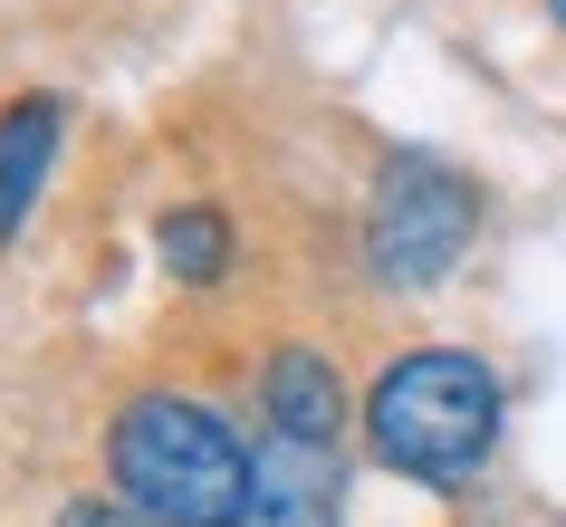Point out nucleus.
Masks as SVG:
<instances>
[{"label":"nucleus","instance_id":"3","mask_svg":"<svg viewBox=\"0 0 566 527\" xmlns=\"http://www.w3.org/2000/svg\"><path fill=\"white\" fill-rule=\"evenodd\" d=\"M480 231V182L442 154H394L365 192V268L385 288H442Z\"/></svg>","mask_w":566,"mask_h":527},{"label":"nucleus","instance_id":"1","mask_svg":"<svg viewBox=\"0 0 566 527\" xmlns=\"http://www.w3.org/2000/svg\"><path fill=\"white\" fill-rule=\"evenodd\" d=\"M365 451L394 470V479H422V489H471L490 451H500V422H509V393L500 375L461 346H413L394 355L385 375L365 383Z\"/></svg>","mask_w":566,"mask_h":527},{"label":"nucleus","instance_id":"9","mask_svg":"<svg viewBox=\"0 0 566 527\" xmlns=\"http://www.w3.org/2000/svg\"><path fill=\"white\" fill-rule=\"evenodd\" d=\"M547 20H557V30H566V0H547Z\"/></svg>","mask_w":566,"mask_h":527},{"label":"nucleus","instance_id":"8","mask_svg":"<svg viewBox=\"0 0 566 527\" xmlns=\"http://www.w3.org/2000/svg\"><path fill=\"white\" fill-rule=\"evenodd\" d=\"M59 527H154L135 498H116V489H87V498H67L59 508Z\"/></svg>","mask_w":566,"mask_h":527},{"label":"nucleus","instance_id":"6","mask_svg":"<svg viewBox=\"0 0 566 527\" xmlns=\"http://www.w3.org/2000/svg\"><path fill=\"white\" fill-rule=\"evenodd\" d=\"M59 135H67V106L49 87H30L20 106H0V250L30 231L39 192L59 173Z\"/></svg>","mask_w":566,"mask_h":527},{"label":"nucleus","instance_id":"2","mask_svg":"<svg viewBox=\"0 0 566 527\" xmlns=\"http://www.w3.org/2000/svg\"><path fill=\"white\" fill-rule=\"evenodd\" d=\"M106 479L154 527H240L250 508V451L192 393H125L106 422Z\"/></svg>","mask_w":566,"mask_h":527},{"label":"nucleus","instance_id":"4","mask_svg":"<svg viewBox=\"0 0 566 527\" xmlns=\"http://www.w3.org/2000/svg\"><path fill=\"white\" fill-rule=\"evenodd\" d=\"M260 412L279 441H307V451H336V432H346V412H365L356 393H346V375H336L317 346H279L260 365Z\"/></svg>","mask_w":566,"mask_h":527},{"label":"nucleus","instance_id":"7","mask_svg":"<svg viewBox=\"0 0 566 527\" xmlns=\"http://www.w3.org/2000/svg\"><path fill=\"white\" fill-rule=\"evenodd\" d=\"M231 250H240V231H231L221 202H174L154 221V260H164L174 288H221L231 278Z\"/></svg>","mask_w":566,"mask_h":527},{"label":"nucleus","instance_id":"5","mask_svg":"<svg viewBox=\"0 0 566 527\" xmlns=\"http://www.w3.org/2000/svg\"><path fill=\"white\" fill-rule=\"evenodd\" d=\"M336 451H307V441H279L269 432L250 451V508L240 527H336Z\"/></svg>","mask_w":566,"mask_h":527}]
</instances>
